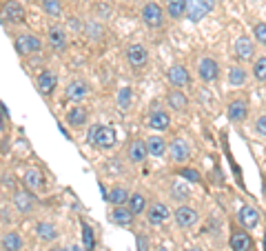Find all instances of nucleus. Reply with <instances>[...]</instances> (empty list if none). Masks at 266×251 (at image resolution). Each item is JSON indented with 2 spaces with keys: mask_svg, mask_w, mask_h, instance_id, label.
Listing matches in <instances>:
<instances>
[{
  "mask_svg": "<svg viewBox=\"0 0 266 251\" xmlns=\"http://www.w3.org/2000/svg\"><path fill=\"white\" fill-rule=\"evenodd\" d=\"M87 143L91 147L102 149V151H111L115 147V143H118V134L109 125H93L87 134Z\"/></svg>",
  "mask_w": 266,
  "mask_h": 251,
  "instance_id": "obj_1",
  "label": "nucleus"
},
{
  "mask_svg": "<svg viewBox=\"0 0 266 251\" xmlns=\"http://www.w3.org/2000/svg\"><path fill=\"white\" fill-rule=\"evenodd\" d=\"M13 47H16L18 56H31V54H38V51L42 49V42H40V38L33 36V34L20 32L13 38Z\"/></svg>",
  "mask_w": 266,
  "mask_h": 251,
  "instance_id": "obj_2",
  "label": "nucleus"
},
{
  "mask_svg": "<svg viewBox=\"0 0 266 251\" xmlns=\"http://www.w3.org/2000/svg\"><path fill=\"white\" fill-rule=\"evenodd\" d=\"M47 42L56 54H65L66 51V45H69V36H66V29L62 25H49L47 29Z\"/></svg>",
  "mask_w": 266,
  "mask_h": 251,
  "instance_id": "obj_3",
  "label": "nucleus"
},
{
  "mask_svg": "<svg viewBox=\"0 0 266 251\" xmlns=\"http://www.w3.org/2000/svg\"><path fill=\"white\" fill-rule=\"evenodd\" d=\"M215 7V0H186V18L191 23H200Z\"/></svg>",
  "mask_w": 266,
  "mask_h": 251,
  "instance_id": "obj_4",
  "label": "nucleus"
},
{
  "mask_svg": "<svg viewBox=\"0 0 266 251\" xmlns=\"http://www.w3.org/2000/svg\"><path fill=\"white\" fill-rule=\"evenodd\" d=\"M140 18L149 29H158L164 25V11L158 2H146L140 11Z\"/></svg>",
  "mask_w": 266,
  "mask_h": 251,
  "instance_id": "obj_5",
  "label": "nucleus"
},
{
  "mask_svg": "<svg viewBox=\"0 0 266 251\" xmlns=\"http://www.w3.org/2000/svg\"><path fill=\"white\" fill-rule=\"evenodd\" d=\"M124 58H127L129 67L142 69L146 63H149V49H146L144 45H140V42H135V45H129L127 49H124Z\"/></svg>",
  "mask_w": 266,
  "mask_h": 251,
  "instance_id": "obj_6",
  "label": "nucleus"
},
{
  "mask_svg": "<svg viewBox=\"0 0 266 251\" xmlns=\"http://www.w3.org/2000/svg\"><path fill=\"white\" fill-rule=\"evenodd\" d=\"M13 205H16V209L20 211V214L29 215V214H33V209H35V196H31V191L27 187L16 189V191H13Z\"/></svg>",
  "mask_w": 266,
  "mask_h": 251,
  "instance_id": "obj_7",
  "label": "nucleus"
},
{
  "mask_svg": "<svg viewBox=\"0 0 266 251\" xmlns=\"http://www.w3.org/2000/svg\"><path fill=\"white\" fill-rule=\"evenodd\" d=\"M198 76L202 82L217 80V76H220V65H217L211 56H204V58L198 63Z\"/></svg>",
  "mask_w": 266,
  "mask_h": 251,
  "instance_id": "obj_8",
  "label": "nucleus"
},
{
  "mask_svg": "<svg viewBox=\"0 0 266 251\" xmlns=\"http://www.w3.org/2000/svg\"><path fill=\"white\" fill-rule=\"evenodd\" d=\"M58 87V76L51 72V69H42V72L35 76V89L42 96H51Z\"/></svg>",
  "mask_w": 266,
  "mask_h": 251,
  "instance_id": "obj_9",
  "label": "nucleus"
},
{
  "mask_svg": "<svg viewBox=\"0 0 266 251\" xmlns=\"http://www.w3.org/2000/svg\"><path fill=\"white\" fill-rule=\"evenodd\" d=\"M146 156H149V149H146V140H131V143L127 144V160L133 162V165H142V162L146 160Z\"/></svg>",
  "mask_w": 266,
  "mask_h": 251,
  "instance_id": "obj_10",
  "label": "nucleus"
},
{
  "mask_svg": "<svg viewBox=\"0 0 266 251\" xmlns=\"http://www.w3.org/2000/svg\"><path fill=\"white\" fill-rule=\"evenodd\" d=\"M87 96H89V85L84 80H80V78L71 80L69 85L65 87V98L71 100V103H82Z\"/></svg>",
  "mask_w": 266,
  "mask_h": 251,
  "instance_id": "obj_11",
  "label": "nucleus"
},
{
  "mask_svg": "<svg viewBox=\"0 0 266 251\" xmlns=\"http://www.w3.org/2000/svg\"><path fill=\"white\" fill-rule=\"evenodd\" d=\"M173 218H175L177 227H182V229H189V227H193V224L198 222L200 214L193 209V207L180 205V207H177V209H175V214H173Z\"/></svg>",
  "mask_w": 266,
  "mask_h": 251,
  "instance_id": "obj_12",
  "label": "nucleus"
},
{
  "mask_svg": "<svg viewBox=\"0 0 266 251\" xmlns=\"http://www.w3.org/2000/svg\"><path fill=\"white\" fill-rule=\"evenodd\" d=\"M166 80L171 82L173 87H189L191 85V73L184 65H173L166 72Z\"/></svg>",
  "mask_w": 266,
  "mask_h": 251,
  "instance_id": "obj_13",
  "label": "nucleus"
},
{
  "mask_svg": "<svg viewBox=\"0 0 266 251\" xmlns=\"http://www.w3.org/2000/svg\"><path fill=\"white\" fill-rule=\"evenodd\" d=\"M87 118H89L87 107H82V103H75L73 107L66 111V125H69L71 129H80V127L87 125Z\"/></svg>",
  "mask_w": 266,
  "mask_h": 251,
  "instance_id": "obj_14",
  "label": "nucleus"
},
{
  "mask_svg": "<svg viewBox=\"0 0 266 251\" xmlns=\"http://www.w3.org/2000/svg\"><path fill=\"white\" fill-rule=\"evenodd\" d=\"M168 215H171V211H168V207L164 205V202H153V205L146 209V220H149V224H153V227L164 224L168 220Z\"/></svg>",
  "mask_w": 266,
  "mask_h": 251,
  "instance_id": "obj_15",
  "label": "nucleus"
},
{
  "mask_svg": "<svg viewBox=\"0 0 266 251\" xmlns=\"http://www.w3.org/2000/svg\"><path fill=\"white\" fill-rule=\"evenodd\" d=\"M2 14H4V18L9 20L11 25H22L25 23V7L18 2V0H7L4 2V7H2Z\"/></svg>",
  "mask_w": 266,
  "mask_h": 251,
  "instance_id": "obj_16",
  "label": "nucleus"
},
{
  "mask_svg": "<svg viewBox=\"0 0 266 251\" xmlns=\"http://www.w3.org/2000/svg\"><path fill=\"white\" fill-rule=\"evenodd\" d=\"M109 220L113 224H118V227H129V224H133V220H135V214H133L127 205H118L111 209Z\"/></svg>",
  "mask_w": 266,
  "mask_h": 251,
  "instance_id": "obj_17",
  "label": "nucleus"
},
{
  "mask_svg": "<svg viewBox=\"0 0 266 251\" xmlns=\"http://www.w3.org/2000/svg\"><path fill=\"white\" fill-rule=\"evenodd\" d=\"M168 156H171L173 162H186L191 158V147L186 140L182 138H175L171 143V147H168Z\"/></svg>",
  "mask_w": 266,
  "mask_h": 251,
  "instance_id": "obj_18",
  "label": "nucleus"
},
{
  "mask_svg": "<svg viewBox=\"0 0 266 251\" xmlns=\"http://www.w3.org/2000/svg\"><path fill=\"white\" fill-rule=\"evenodd\" d=\"M22 182H25V187L29 189V191H40V189L44 187V176L38 167H29V169L25 171V176H22Z\"/></svg>",
  "mask_w": 266,
  "mask_h": 251,
  "instance_id": "obj_19",
  "label": "nucleus"
},
{
  "mask_svg": "<svg viewBox=\"0 0 266 251\" xmlns=\"http://www.w3.org/2000/svg\"><path fill=\"white\" fill-rule=\"evenodd\" d=\"M237 220L246 229H253V227L260 224V211L251 205H244V207H239V211H237Z\"/></svg>",
  "mask_w": 266,
  "mask_h": 251,
  "instance_id": "obj_20",
  "label": "nucleus"
},
{
  "mask_svg": "<svg viewBox=\"0 0 266 251\" xmlns=\"http://www.w3.org/2000/svg\"><path fill=\"white\" fill-rule=\"evenodd\" d=\"M35 236H38L40 240H44V242H53V240H58L60 231H58V227L53 222H49V220H40V222H35Z\"/></svg>",
  "mask_w": 266,
  "mask_h": 251,
  "instance_id": "obj_21",
  "label": "nucleus"
},
{
  "mask_svg": "<svg viewBox=\"0 0 266 251\" xmlns=\"http://www.w3.org/2000/svg\"><path fill=\"white\" fill-rule=\"evenodd\" d=\"M146 125H149V129H153V131H166L168 127H171V116H168L166 111H162V109H155V111L149 116Z\"/></svg>",
  "mask_w": 266,
  "mask_h": 251,
  "instance_id": "obj_22",
  "label": "nucleus"
},
{
  "mask_svg": "<svg viewBox=\"0 0 266 251\" xmlns=\"http://www.w3.org/2000/svg\"><path fill=\"white\" fill-rule=\"evenodd\" d=\"M226 113H229V120L235 122V125H239V122L246 120V113H248V107L244 100H233V103L229 105V109H226Z\"/></svg>",
  "mask_w": 266,
  "mask_h": 251,
  "instance_id": "obj_23",
  "label": "nucleus"
},
{
  "mask_svg": "<svg viewBox=\"0 0 266 251\" xmlns=\"http://www.w3.org/2000/svg\"><path fill=\"white\" fill-rule=\"evenodd\" d=\"M22 245L25 242H22L20 233H16V231H4L0 236V249L2 251H20Z\"/></svg>",
  "mask_w": 266,
  "mask_h": 251,
  "instance_id": "obj_24",
  "label": "nucleus"
},
{
  "mask_svg": "<svg viewBox=\"0 0 266 251\" xmlns=\"http://www.w3.org/2000/svg\"><path fill=\"white\" fill-rule=\"evenodd\" d=\"M231 249L233 251H251L253 240L246 231H233L231 233Z\"/></svg>",
  "mask_w": 266,
  "mask_h": 251,
  "instance_id": "obj_25",
  "label": "nucleus"
},
{
  "mask_svg": "<svg viewBox=\"0 0 266 251\" xmlns=\"http://www.w3.org/2000/svg\"><path fill=\"white\" fill-rule=\"evenodd\" d=\"M166 105L173 109V111H186V107H189V100H186V96L182 94L180 89H171L166 94Z\"/></svg>",
  "mask_w": 266,
  "mask_h": 251,
  "instance_id": "obj_26",
  "label": "nucleus"
},
{
  "mask_svg": "<svg viewBox=\"0 0 266 251\" xmlns=\"http://www.w3.org/2000/svg\"><path fill=\"white\" fill-rule=\"evenodd\" d=\"M146 149H149V156L162 158L166 153V140L162 136H151V138H146Z\"/></svg>",
  "mask_w": 266,
  "mask_h": 251,
  "instance_id": "obj_27",
  "label": "nucleus"
},
{
  "mask_svg": "<svg viewBox=\"0 0 266 251\" xmlns=\"http://www.w3.org/2000/svg\"><path fill=\"white\" fill-rule=\"evenodd\" d=\"M253 54H255L253 42L248 40V38L239 36L237 40H235V56H237L239 60H248V58H253Z\"/></svg>",
  "mask_w": 266,
  "mask_h": 251,
  "instance_id": "obj_28",
  "label": "nucleus"
},
{
  "mask_svg": "<svg viewBox=\"0 0 266 251\" xmlns=\"http://www.w3.org/2000/svg\"><path fill=\"white\" fill-rule=\"evenodd\" d=\"M129 196H131V193H129V189H124V187H111L109 191H106V200H109L113 207L127 205Z\"/></svg>",
  "mask_w": 266,
  "mask_h": 251,
  "instance_id": "obj_29",
  "label": "nucleus"
},
{
  "mask_svg": "<svg viewBox=\"0 0 266 251\" xmlns=\"http://www.w3.org/2000/svg\"><path fill=\"white\" fill-rule=\"evenodd\" d=\"M84 36H89V40H102V36H104V27H102L98 20L89 18L87 23H84Z\"/></svg>",
  "mask_w": 266,
  "mask_h": 251,
  "instance_id": "obj_30",
  "label": "nucleus"
},
{
  "mask_svg": "<svg viewBox=\"0 0 266 251\" xmlns=\"http://www.w3.org/2000/svg\"><path fill=\"white\" fill-rule=\"evenodd\" d=\"M127 207H129V209H131L135 215L144 214V211H146V198H144V193H140V191L131 193V196H129V200H127Z\"/></svg>",
  "mask_w": 266,
  "mask_h": 251,
  "instance_id": "obj_31",
  "label": "nucleus"
},
{
  "mask_svg": "<svg viewBox=\"0 0 266 251\" xmlns=\"http://www.w3.org/2000/svg\"><path fill=\"white\" fill-rule=\"evenodd\" d=\"M115 105H118L122 111L131 109V105H133V89L131 87H122V89L115 94Z\"/></svg>",
  "mask_w": 266,
  "mask_h": 251,
  "instance_id": "obj_32",
  "label": "nucleus"
},
{
  "mask_svg": "<svg viewBox=\"0 0 266 251\" xmlns=\"http://www.w3.org/2000/svg\"><path fill=\"white\" fill-rule=\"evenodd\" d=\"M166 11L173 20H180L186 16V0H166Z\"/></svg>",
  "mask_w": 266,
  "mask_h": 251,
  "instance_id": "obj_33",
  "label": "nucleus"
},
{
  "mask_svg": "<svg viewBox=\"0 0 266 251\" xmlns=\"http://www.w3.org/2000/svg\"><path fill=\"white\" fill-rule=\"evenodd\" d=\"M42 11L49 18H60L62 16V0H42Z\"/></svg>",
  "mask_w": 266,
  "mask_h": 251,
  "instance_id": "obj_34",
  "label": "nucleus"
},
{
  "mask_svg": "<svg viewBox=\"0 0 266 251\" xmlns=\"http://www.w3.org/2000/svg\"><path fill=\"white\" fill-rule=\"evenodd\" d=\"M171 198H173V200H177V202L189 200V198H191L189 184H186V182H173V187H171Z\"/></svg>",
  "mask_w": 266,
  "mask_h": 251,
  "instance_id": "obj_35",
  "label": "nucleus"
},
{
  "mask_svg": "<svg viewBox=\"0 0 266 251\" xmlns=\"http://www.w3.org/2000/svg\"><path fill=\"white\" fill-rule=\"evenodd\" d=\"M246 82V72H244V67H231L229 69V85H233V87H239V85H244Z\"/></svg>",
  "mask_w": 266,
  "mask_h": 251,
  "instance_id": "obj_36",
  "label": "nucleus"
},
{
  "mask_svg": "<svg viewBox=\"0 0 266 251\" xmlns=\"http://www.w3.org/2000/svg\"><path fill=\"white\" fill-rule=\"evenodd\" d=\"M82 247H84V251L96 249V236H93V229L87 222H82Z\"/></svg>",
  "mask_w": 266,
  "mask_h": 251,
  "instance_id": "obj_37",
  "label": "nucleus"
},
{
  "mask_svg": "<svg viewBox=\"0 0 266 251\" xmlns=\"http://www.w3.org/2000/svg\"><path fill=\"white\" fill-rule=\"evenodd\" d=\"M253 76H255V80H266V58H257L255 63H253Z\"/></svg>",
  "mask_w": 266,
  "mask_h": 251,
  "instance_id": "obj_38",
  "label": "nucleus"
},
{
  "mask_svg": "<svg viewBox=\"0 0 266 251\" xmlns=\"http://www.w3.org/2000/svg\"><path fill=\"white\" fill-rule=\"evenodd\" d=\"M253 34H255V38L262 45H266V23H257L255 27H253Z\"/></svg>",
  "mask_w": 266,
  "mask_h": 251,
  "instance_id": "obj_39",
  "label": "nucleus"
},
{
  "mask_svg": "<svg viewBox=\"0 0 266 251\" xmlns=\"http://www.w3.org/2000/svg\"><path fill=\"white\" fill-rule=\"evenodd\" d=\"M135 240H137V251H149V245H151V242H149V238H146L144 233H137Z\"/></svg>",
  "mask_w": 266,
  "mask_h": 251,
  "instance_id": "obj_40",
  "label": "nucleus"
},
{
  "mask_svg": "<svg viewBox=\"0 0 266 251\" xmlns=\"http://www.w3.org/2000/svg\"><path fill=\"white\" fill-rule=\"evenodd\" d=\"M180 176L182 178H186V180H191V182H200V174L195 169H184Z\"/></svg>",
  "mask_w": 266,
  "mask_h": 251,
  "instance_id": "obj_41",
  "label": "nucleus"
},
{
  "mask_svg": "<svg viewBox=\"0 0 266 251\" xmlns=\"http://www.w3.org/2000/svg\"><path fill=\"white\" fill-rule=\"evenodd\" d=\"M255 131H257L260 136H266V113H264V116L257 118V122H255Z\"/></svg>",
  "mask_w": 266,
  "mask_h": 251,
  "instance_id": "obj_42",
  "label": "nucleus"
},
{
  "mask_svg": "<svg viewBox=\"0 0 266 251\" xmlns=\"http://www.w3.org/2000/svg\"><path fill=\"white\" fill-rule=\"evenodd\" d=\"M2 116H7V109H2V105H0V131L4 129V120H2Z\"/></svg>",
  "mask_w": 266,
  "mask_h": 251,
  "instance_id": "obj_43",
  "label": "nucleus"
},
{
  "mask_svg": "<svg viewBox=\"0 0 266 251\" xmlns=\"http://www.w3.org/2000/svg\"><path fill=\"white\" fill-rule=\"evenodd\" d=\"M69 251H84V247H82V245H71Z\"/></svg>",
  "mask_w": 266,
  "mask_h": 251,
  "instance_id": "obj_44",
  "label": "nucleus"
},
{
  "mask_svg": "<svg viewBox=\"0 0 266 251\" xmlns=\"http://www.w3.org/2000/svg\"><path fill=\"white\" fill-rule=\"evenodd\" d=\"M49 251H69V249H65V247H58V245H56V247H51Z\"/></svg>",
  "mask_w": 266,
  "mask_h": 251,
  "instance_id": "obj_45",
  "label": "nucleus"
},
{
  "mask_svg": "<svg viewBox=\"0 0 266 251\" xmlns=\"http://www.w3.org/2000/svg\"><path fill=\"white\" fill-rule=\"evenodd\" d=\"M186 251H202L200 247H191V249H186Z\"/></svg>",
  "mask_w": 266,
  "mask_h": 251,
  "instance_id": "obj_46",
  "label": "nucleus"
},
{
  "mask_svg": "<svg viewBox=\"0 0 266 251\" xmlns=\"http://www.w3.org/2000/svg\"><path fill=\"white\" fill-rule=\"evenodd\" d=\"M158 251H168V249H166V247H160V249H158Z\"/></svg>",
  "mask_w": 266,
  "mask_h": 251,
  "instance_id": "obj_47",
  "label": "nucleus"
}]
</instances>
